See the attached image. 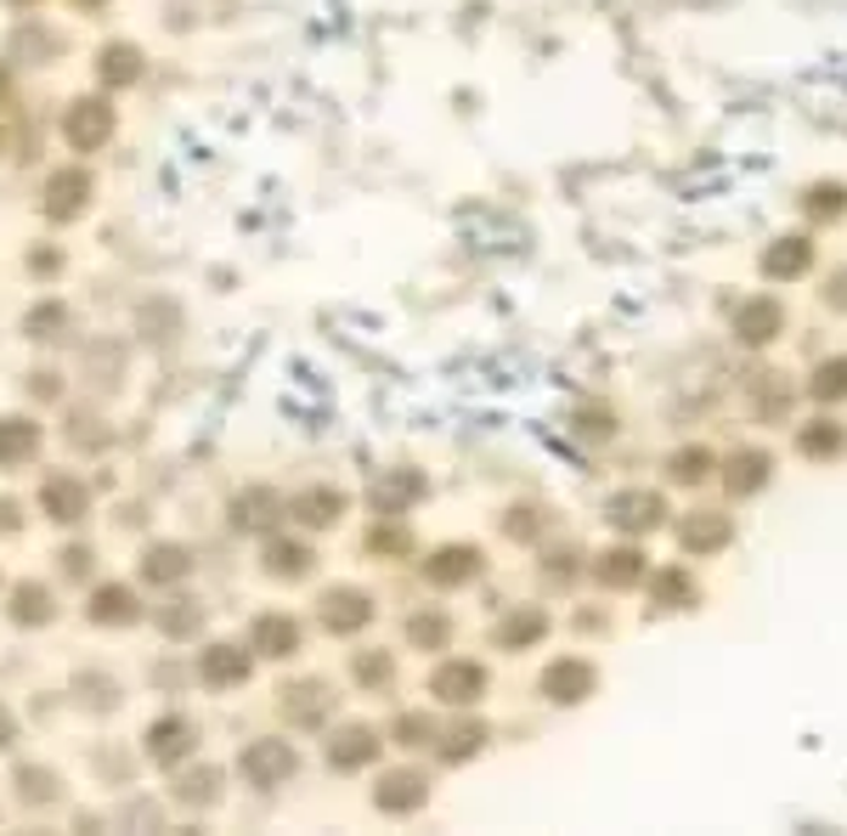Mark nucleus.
I'll return each instance as SVG.
<instances>
[{"label": "nucleus", "instance_id": "12", "mask_svg": "<svg viewBox=\"0 0 847 836\" xmlns=\"http://www.w3.org/2000/svg\"><path fill=\"white\" fill-rule=\"evenodd\" d=\"M424 797V780H413V774H395L390 785H384V792H379V803L384 808H413Z\"/></svg>", "mask_w": 847, "mask_h": 836}, {"label": "nucleus", "instance_id": "16", "mask_svg": "<svg viewBox=\"0 0 847 836\" xmlns=\"http://www.w3.org/2000/svg\"><path fill=\"white\" fill-rule=\"evenodd\" d=\"M34 453V430L18 419V430H0V458H29Z\"/></svg>", "mask_w": 847, "mask_h": 836}, {"label": "nucleus", "instance_id": "3", "mask_svg": "<svg viewBox=\"0 0 847 836\" xmlns=\"http://www.w3.org/2000/svg\"><path fill=\"white\" fill-rule=\"evenodd\" d=\"M435 696H441V701H475V696H480V667H464V662L441 667V673H435Z\"/></svg>", "mask_w": 847, "mask_h": 836}, {"label": "nucleus", "instance_id": "17", "mask_svg": "<svg viewBox=\"0 0 847 836\" xmlns=\"http://www.w3.org/2000/svg\"><path fill=\"white\" fill-rule=\"evenodd\" d=\"M322 616H328L333 627H357V622L368 616V605H362L357 594H333V611H322Z\"/></svg>", "mask_w": 847, "mask_h": 836}, {"label": "nucleus", "instance_id": "11", "mask_svg": "<svg viewBox=\"0 0 847 836\" xmlns=\"http://www.w3.org/2000/svg\"><path fill=\"white\" fill-rule=\"evenodd\" d=\"M288 769H294L288 747H261V752H248V774H255V780H272V774H288Z\"/></svg>", "mask_w": 847, "mask_h": 836}, {"label": "nucleus", "instance_id": "23", "mask_svg": "<svg viewBox=\"0 0 847 836\" xmlns=\"http://www.w3.org/2000/svg\"><path fill=\"white\" fill-rule=\"evenodd\" d=\"M830 300H836V306H841V311H847V272H841V277H836V294H830Z\"/></svg>", "mask_w": 847, "mask_h": 836}, {"label": "nucleus", "instance_id": "24", "mask_svg": "<svg viewBox=\"0 0 847 836\" xmlns=\"http://www.w3.org/2000/svg\"><path fill=\"white\" fill-rule=\"evenodd\" d=\"M0 741H7V718H0Z\"/></svg>", "mask_w": 847, "mask_h": 836}, {"label": "nucleus", "instance_id": "14", "mask_svg": "<svg viewBox=\"0 0 847 836\" xmlns=\"http://www.w3.org/2000/svg\"><path fill=\"white\" fill-rule=\"evenodd\" d=\"M723 537H729L723 520H689V526H684V549H718Z\"/></svg>", "mask_w": 847, "mask_h": 836}, {"label": "nucleus", "instance_id": "18", "mask_svg": "<svg viewBox=\"0 0 847 836\" xmlns=\"http://www.w3.org/2000/svg\"><path fill=\"white\" fill-rule=\"evenodd\" d=\"M373 752V734H362V729H351V734H345V747L333 752V763H362Z\"/></svg>", "mask_w": 847, "mask_h": 836}, {"label": "nucleus", "instance_id": "20", "mask_svg": "<svg viewBox=\"0 0 847 836\" xmlns=\"http://www.w3.org/2000/svg\"><path fill=\"white\" fill-rule=\"evenodd\" d=\"M841 204H847V192H841V187H814V199H808L814 215H841Z\"/></svg>", "mask_w": 847, "mask_h": 836}, {"label": "nucleus", "instance_id": "6", "mask_svg": "<svg viewBox=\"0 0 847 836\" xmlns=\"http://www.w3.org/2000/svg\"><path fill=\"white\" fill-rule=\"evenodd\" d=\"M803 453H808V458H830V453H841V424H830V419L808 424V430H803Z\"/></svg>", "mask_w": 847, "mask_h": 836}, {"label": "nucleus", "instance_id": "13", "mask_svg": "<svg viewBox=\"0 0 847 836\" xmlns=\"http://www.w3.org/2000/svg\"><path fill=\"white\" fill-rule=\"evenodd\" d=\"M600 576L622 588V582H633V576H644V560H638L633 549H616V554H605V565H600Z\"/></svg>", "mask_w": 847, "mask_h": 836}, {"label": "nucleus", "instance_id": "10", "mask_svg": "<svg viewBox=\"0 0 847 836\" xmlns=\"http://www.w3.org/2000/svg\"><path fill=\"white\" fill-rule=\"evenodd\" d=\"M255 645H266V656H288V650H294V622L266 616V622L255 627Z\"/></svg>", "mask_w": 847, "mask_h": 836}, {"label": "nucleus", "instance_id": "21", "mask_svg": "<svg viewBox=\"0 0 847 836\" xmlns=\"http://www.w3.org/2000/svg\"><path fill=\"white\" fill-rule=\"evenodd\" d=\"M45 504L63 509V520H74V515H80V491H74V486H52V491H45Z\"/></svg>", "mask_w": 847, "mask_h": 836}, {"label": "nucleus", "instance_id": "5", "mask_svg": "<svg viewBox=\"0 0 847 836\" xmlns=\"http://www.w3.org/2000/svg\"><path fill=\"white\" fill-rule=\"evenodd\" d=\"M475 565H480L475 549H446V554L430 565V576H435V582H464V576H475Z\"/></svg>", "mask_w": 847, "mask_h": 836}, {"label": "nucleus", "instance_id": "19", "mask_svg": "<svg viewBox=\"0 0 847 836\" xmlns=\"http://www.w3.org/2000/svg\"><path fill=\"white\" fill-rule=\"evenodd\" d=\"M204 673H210L215 684H226V678H243V656H226V645H221V650L204 662Z\"/></svg>", "mask_w": 847, "mask_h": 836}, {"label": "nucleus", "instance_id": "9", "mask_svg": "<svg viewBox=\"0 0 847 836\" xmlns=\"http://www.w3.org/2000/svg\"><path fill=\"white\" fill-rule=\"evenodd\" d=\"M774 328H780V306H769V300H763V306H745V311H740V334L752 339V346H758V339H769Z\"/></svg>", "mask_w": 847, "mask_h": 836}, {"label": "nucleus", "instance_id": "7", "mask_svg": "<svg viewBox=\"0 0 847 836\" xmlns=\"http://www.w3.org/2000/svg\"><path fill=\"white\" fill-rule=\"evenodd\" d=\"M763 480H769V458H763V453H745V458L729 464V486H734V491H758Z\"/></svg>", "mask_w": 847, "mask_h": 836}, {"label": "nucleus", "instance_id": "4", "mask_svg": "<svg viewBox=\"0 0 847 836\" xmlns=\"http://www.w3.org/2000/svg\"><path fill=\"white\" fill-rule=\"evenodd\" d=\"M763 266H769V277H796V272L808 266V243H803V237H785L780 250H769Z\"/></svg>", "mask_w": 847, "mask_h": 836}, {"label": "nucleus", "instance_id": "2", "mask_svg": "<svg viewBox=\"0 0 847 836\" xmlns=\"http://www.w3.org/2000/svg\"><path fill=\"white\" fill-rule=\"evenodd\" d=\"M542 690L554 696V701H582V696L593 690V673H587L582 662H560V667H548Z\"/></svg>", "mask_w": 847, "mask_h": 836}, {"label": "nucleus", "instance_id": "22", "mask_svg": "<svg viewBox=\"0 0 847 836\" xmlns=\"http://www.w3.org/2000/svg\"><path fill=\"white\" fill-rule=\"evenodd\" d=\"M673 475H678V480H701V475H707V453H684V458L673 464Z\"/></svg>", "mask_w": 847, "mask_h": 836}, {"label": "nucleus", "instance_id": "15", "mask_svg": "<svg viewBox=\"0 0 847 836\" xmlns=\"http://www.w3.org/2000/svg\"><path fill=\"white\" fill-rule=\"evenodd\" d=\"M814 396H819V402L847 396V362H825V368L814 373Z\"/></svg>", "mask_w": 847, "mask_h": 836}, {"label": "nucleus", "instance_id": "8", "mask_svg": "<svg viewBox=\"0 0 847 836\" xmlns=\"http://www.w3.org/2000/svg\"><path fill=\"white\" fill-rule=\"evenodd\" d=\"M103 130H108V114L96 108V103H80V114L68 119V136H74V147H91V141L103 136Z\"/></svg>", "mask_w": 847, "mask_h": 836}, {"label": "nucleus", "instance_id": "1", "mask_svg": "<svg viewBox=\"0 0 847 836\" xmlns=\"http://www.w3.org/2000/svg\"><path fill=\"white\" fill-rule=\"evenodd\" d=\"M611 520H616L622 531H644V526L661 520V498H650V491H627V498L611 504Z\"/></svg>", "mask_w": 847, "mask_h": 836}]
</instances>
